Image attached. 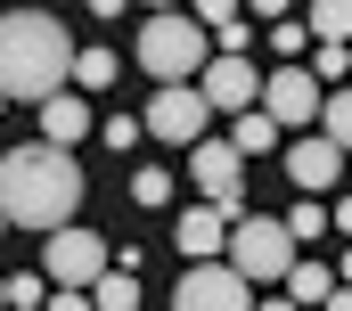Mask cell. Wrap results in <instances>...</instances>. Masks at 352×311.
I'll list each match as a JSON object with an SVG mask.
<instances>
[{"instance_id": "cell-1", "label": "cell", "mask_w": 352, "mask_h": 311, "mask_svg": "<svg viewBox=\"0 0 352 311\" xmlns=\"http://www.w3.org/2000/svg\"><path fill=\"white\" fill-rule=\"evenodd\" d=\"M74 205H82V164L66 148L25 140V148L0 156V222H16V230H66Z\"/></svg>"}, {"instance_id": "cell-2", "label": "cell", "mask_w": 352, "mask_h": 311, "mask_svg": "<svg viewBox=\"0 0 352 311\" xmlns=\"http://www.w3.org/2000/svg\"><path fill=\"white\" fill-rule=\"evenodd\" d=\"M74 74V33H66V17H50V8H8L0 17V107L8 98H33V107H50L58 90Z\"/></svg>"}, {"instance_id": "cell-3", "label": "cell", "mask_w": 352, "mask_h": 311, "mask_svg": "<svg viewBox=\"0 0 352 311\" xmlns=\"http://www.w3.org/2000/svg\"><path fill=\"white\" fill-rule=\"evenodd\" d=\"M205 58H213V41L180 17V8H156L148 25H140V66L164 82V90H180V82H197L205 74Z\"/></svg>"}, {"instance_id": "cell-4", "label": "cell", "mask_w": 352, "mask_h": 311, "mask_svg": "<svg viewBox=\"0 0 352 311\" xmlns=\"http://www.w3.org/2000/svg\"><path fill=\"white\" fill-rule=\"evenodd\" d=\"M221 262H230L246 287H270V279L295 270V237L278 230L270 213H238V222H230V246H221Z\"/></svg>"}, {"instance_id": "cell-5", "label": "cell", "mask_w": 352, "mask_h": 311, "mask_svg": "<svg viewBox=\"0 0 352 311\" xmlns=\"http://www.w3.org/2000/svg\"><path fill=\"white\" fill-rule=\"evenodd\" d=\"M188 180L205 189V205H213L221 222H238V213H246V164H238L230 140H213V131H205V140L188 148Z\"/></svg>"}, {"instance_id": "cell-6", "label": "cell", "mask_w": 352, "mask_h": 311, "mask_svg": "<svg viewBox=\"0 0 352 311\" xmlns=\"http://www.w3.org/2000/svg\"><path fill=\"white\" fill-rule=\"evenodd\" d=\"M254 115H263L270 131H303V123L320 115V82L303 74V66H278V74H263V98H254Z\"/></svg>"}, {"instance_id": "cell-7", "label": "cell", "mask_w": 352, "mask_h": 311, "mask_svg": "<svg viewBox=\"0 0 352 311\" xmlns=\"http://www.w3.org/2000/svg\"><path fill=\"white\" fill-rule=\"evenodd\" d=\"M173 311H254V287H246L230 262H188Z\"/></svg>"}, {"instance_id": "cell-8", "label": "cell", "mask_w": 352, "mask_h": 311, "mask_svg": "<svg viewBox=\"0 0 352 311\" xmlns=\"http://www.w3.org/2000/svg\"><path fill=\"white\" fill-rule=\"evenodd\" d=\"M98 270H107V237L98 230H50V254H41V279L50 287H74L82 295Z\"/></svg>"}, {"instance_id": "cell-9", "label": "cell", "mask_w": 352, "mask_h": 311, "mask_svg": "<svg viewBox=\"0 0 352 311\" xmlns=\"http://www.w3.org/2000/svg\"><path fill=\"white\" fill-rule=\"evenodd\" d=\"M205 123H213V115H205V98H197L188 82H180V90H156L148 115H140V131H156V140H173V148H197Z\"/></svg>"}, {"instance_id": "cell-10", "label": "cell", "mask_w": 352, "mask_h": 311, "mask_svg": "<svg viewBox=\"0 0 352 311\" xmlns=\"http://www.w3.org/2000/svg\"><path fill=\"white\" fill-rule=\"evenodd\" d=\"M197 98H205V115L213 107H230V115H246L254 98H263V74H254V58H205V74L188 82Z\"/></svg>"}, {"instance_id": "cell-11", "label": "cell", "mask_w": 352, "mask_h": 311, "mask_svg": "<svg viewBox=\"0 0 352 311\" xmlns=\"http://www.w3.org/2000/svg\"><path fill=\"white\" fill-rule=\"evenodd\" d=\"M287 180L320 205V197L344 180V148H328V140H295V148H287Z\"/></svg>"}, {"instance_id": "cell-12", "label": "cell", "mask_w": 352, "mask_h": 311, "mask_svg": "<svg viewBox=\"0 0 352 311\" xmlns=\"http://www.w3.org/2000/svg\"><path fill=\"white\" fill-rule=\"evenodd\" d=\"M173 237H180V254H188V262H221V246H230V222H221L213 205H188Z\"/></svg>"}, {"instance_id": "cell-13", "label": "cell", "mask_w": 352, "mask_h": 311, "mask_svg": "<svg viewBox=\"0 0 352 311\" xmlns=\"http://www.w3.org/2000/svg\"><path fill=\"white\" fill-rule=\"evenodd\" d=\"M74 140H90V107L58 90V98L41 107V148H66V156H74Z\"/></svg>"}, {"instance_id": "cell-14", "label": "cell", "mask_w": 352, "mask_h": 311, "mask_svg": "<svg viewBox=\"0 0 352 311\" xmlns=\"http://www.w3.org/2000/svg\"><path fill=\"white\" fill-rule=\"evenodd\" d=\"M278 287H287V303L303 311V303H328V295H336L344 279H336V270H320V262H295V270H287Z\"/></svg>"}, {"instance_id": "cell-15", "label": "cell", "mask_w": 352, "mask_h": 311, "mask_svg": "<svg viewBox=\"0 0 352 311\" xmlns=\"http://www.w3.org/2000/svg\"><path fill=\"white\" fill-rule=\"evenodd\" d=\"M311 33H320V50H344V33H352V8H344V0H320V8L303 17V41H311Z\"/></svg>"}, {"instance_id": "cell-16", "label": "cell", "mask_w": 352, "mask_h": 311, "mask_svg": "<svg viewBox=\"0 0 352 311\" xmlns=\"http://www.w3.org/2000/svg\"><path fill=\"white\" fill-rule=\"evenodd\" d=\"M311 123H320L328 148H344V140H352V98H344V90H320V115H311Z\"/></svg>"}, {"instance_id": "cell-17", "label": "cell", "mask_w": 352, "mask_h": 311, "mask_svg": "<svg viewBox=\"0 0 352 311\" xmlns=\"http://www.w3.org/2000/svg\"><path fill=\"white\" fill-rule=\"evenodd\" d=\"M41 303H50V279H41V270L0 279V311H41Z\"/></svg>"}, {"instance_id": "cell-18", "label": "cell", "mask_w": 352, "mask_h": 311, "mask_svg": "<svg viewBox=\"0 0 352 311\" xmlns=\"http://www.w3.org/2000/svg\"><path fill=\"white\" fill-rule=\"evenodd\" d=\"M230 148H238V164H246V156H270V148H278V131L246 107V115H238V131H230Z\"/></svg>"}, {"instance_id": "cell-19", "label": "cell", "mask_w": 352, "mask_h": 311, "mask_svg": "<svg viewBox=\"0 0 352 311\" xmlns=\"http://www.w3.org/2000/svg\"><path fill=\"white\" fill-rule=\"evenodd\" d=\"M66 82H82V90H115V50H74V74Z\"/></svg>"}, {"instance_id": "cell-20", "label": "cell", "mask_w": 352, "mask_h": 311, "mask_svg": "<svg viewBox=\"0 0 352 311\" xmlns=\"http://www.w3.org/2000/svg\"><path fill=\"white\" fill-rule=\"evenodd\" d=\"M131 205H148V213L173 205V172H164V164H140V172H131Z\"/></svg>"}, {"instance_id": "cell-21", "label": "cell", "mask_w": 352, "mask_h": 311, "mask_svg": "<svg viewBox=\"0 0 352 311\" xmlns=\"http://www.w3.org/2000/svg\"><path fill=\"white\" fill-rule=\"evenodd\" d=\"M278 230L295 237V254H303V246H320V237H328V213H320V205H311V197H303V205H295V213H287V222H278Z\"/></svg>"}, {"instance_id": "cell-22", "label": "cell", "mask_w": 352, "mask_h": 311, "mask_svg": "<svg viewBox=\"0 0 352 311\" xmlns=\"http://www.w3.org/2000/svg\"><path fill=\"white\" fill-rule=\"evenodd\" d=\"M263 41L278 50V58H287V66H295V50H303V25H295V17H278V25H270Z\"/></svg>"}, {"instance_id": "cell-23", "label": "cell", "mask_w": 352, "mask_h": 311, "mask_svg": "<svg viewBox=\"0 0 352 311\" xmlns=\"http://www.w3.org/2000/svg\"><path fill=\"white\" fill-rule=\"evenodd\" d=\"M98 131H107V148H115V156H123V148H131V140H140V123H131V115H107Z\"/></svg>"}, {"instance_id": "cell-24", "label": "cell", "mask_w": 352, "mask_h": 311, "mask_svg": "<svg viewBox=\"0 0 352 311\" xmlns=\"http://www.w3.org/2000/svg\"><path fill=\"white\" fill-rule=\"evenodd\" d=\"M41 311H90V295H74V287H58V295H50Z\"/></svg>"}, {"instance_id": "cell-25", "label": "cell", "mask_w": 352, "mask_h": 311, "mask_svg": "<svg viewBox=\"0 0 352 311\" xmlns=\"http://www.w3.org/2000/svg\"><path fill=\"white\" fill-rule=\"evenodd\" d=\"M320 311H352V295H344V287H336V295H328V303H320Z\"/></svg>"}, {"instance_id": "cell-26", "label": "cell", "mask_w": 352, "mask_h": 311, "mask_svg": "<svg viewBox=\"0 0 352 311\" xmlns=\"http://www.w3.org/2000/svg\"><path fill=\"white\" fill-rule=\"evenodd\" d=\"M254 311H295V303H287V295H263V303H254Z\"/></svg>"}]
</instances>
